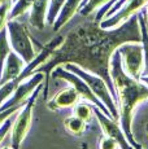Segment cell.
Returning a JSON list of instances; mask_svg holds the SVG:
<instances>
[{
  "label": "cell",
  "instance_id": "obj_24",
  "mask_svg": "<svg viewBox=\"0 0 148 149\" xmlns=\"http://www.w3.org/2000/svg\"><path fill=\"white\" fill-rule=\"evenodd\" d=\"M12 5H13V1H8V3H4L3 5H0V30L7 26Z\"/></svg>",
  "mask_w": 148,
  "mask_h": 149
},
{
  "label": "cell",
  "instance_id": "obj_23",
  "mask_svg": "<svg viewBox=\"0 0 148 149\" xmlns=\"http://www.w3.org/2000/svg\"><path fill=\"white\" fill-rule=\"evenodd\" d=\"M18 83L20 82L17 81V79H12V81L5 82L4 84L0 86V105L4 104V102L13 95V92L16 91Z\"/></svg>",
  "mask_w": 148,
  "mask_h": 149
},
{
  "label": "cell",
  "instance_id": "obj_26",
  "mask_svg": "<svg viewBox=\"0 0 148 149\" xmlns=\"http://www.w3.org/2000/svg\"><path fill=\"white\" fill-rule=\"evenodd\" d=\"M12 125H13V119H12V117H10V118H8L7 121L0 126V144L4 141V139L7 137V135L10 132V130H12Z\"/></svg>",
  "mask_w": 148,
  "mask_h": 149
},
{
  "label": "cell",
  "instance_id": "obj_15",
  "mask_svg": "<svg viewBox=\"0 0 148 149\" xmlns=\"http://www.w3.org/2000/svg\"><path fill=\"white\" fill-rule=\"evenodd\" d=\"M83 0H66L65 4L62 5L61 10H60L57 18H56L53 26V31H59L61 27H64L68 22L74 17V14L79 10Z\"/></svg>",
  "mask_w": 148,
  "mask_h": 149
},
{
  "label": "cell",
  "instance_id": "obj_32",
  "mask_svg": "<svg viewBox=\"0 0 148 149\" xmlns=\"http://www.w3.org/2000/svg\"><path fill=\"white\" fill-rule=\"evenodd\" d=\"M146 132H147V135H148V123L146 125Z\"/></svg>",
  "mask_w": 148,
  "mask_h": 149
},
{
  "label": "cell",
  "instance_id": "obj_4",
  "mask_svg": "<svg viewBox=\"0 0 148 149\" xmlns=\"http://www.w3.org/2000/svg\"><path fill=\"white\" fill-rule=\"evenodd\" d=\"M7 30L12 51H15L26 64L33 61L36 56V51L27 27L16 19H8Z\"/></svg>",
  "mask_w": 148,
  "mask_h": 149
},
{
  "label": "cell",
  "instance_id": "obj_19",
  "mask_svg": "<svg viewBox=\"0 0 148 149\" xmlns=\"http://www.w3.org/2000/svg\"><path fill=\"white\" fill-rule=\"evenodd\" d=\"M73 116L78 117V118L89 123L94 116V105L87 101H78L73 107Z\"/></svg>",
  "mask_w": 148,
  "mask_h": 149
},
{
  "label": "cell",
  "instance_id": "obj_22",
  "mask_svg": "<svg viewBox=\"0 0 148 149\" xmlns=\"http://www.w3.org/2000/svg\"><path fill=\"white\" fill-rule=\"evenodd\" d=\"M66 0H50V5H48V12H47V18L45 22L48 25H53L57 18L60 10H61L62 5L65 4Z\"/></svg>",
  "mask_w": 148,
  "mask_h": 149
},
{
  "label": "cell",
  "instance_id": "obj_10",
  "mask_svg": "<svg viewBox=\"0 0 148 149\" xmlns=\"http://www.w3.org/2000/svg\"><path fill=\"white\" fill-rule=\"evenodd\" d=\"M94 116L98 119L99 125H100L101 130H103V134L112 137L113 140H116L119 145V149H134L133 145L129 143V140L126 139L124 130H122L121 125H119L117 119L108 117L98 107H94Z\"/></svg>",
  "mask_w": 148,
  "mask_h": 149
},
{
  "label": "cell",
  "instance_id": "obj_30",
  "mask_svg": "<svg viewBox=\"0 0 148 149\" xmlns=\"http://www.w3.org/2000/svg\"><path fill=\"white\" fill-rule=\"evenodd\" d=\"M81 149H89V145H87V143H82V144H81Z\"/></svg>",
  "mask_w": 148,
  "mask_h": 149
},
{
  "label": "cell",
  "instance_id": "obj_11",
  "mask_svg": "<svg viewBox=\"0 0 148 149\" xmlns=\"http://www.w3.org/2000/svg\"><path fill=\"white\" fill-rule=\"evenodd\" d=\"M148 5V0H127L124 5L108 18H104L99 22L101 29H116L126 22L131 16L136 14L139 10L146 8Z\"/></svg>",
  "mask_w": 148,
  "mask_h": 149
},
{
  "label": "cell",
  "instance_id": "obj_28",
  "mask_svg": "<svg viewBox=\"0 0 148 149\" xmlns=\"http://www.w3.org/2000/svg\"><path fill=\"white\" fill-rule=\"evenodd\" d=\"M139 81H140L142 83H143V84H146L147 87H148V75H142Z\"/></svg>",
  "mask_w": 148,
  "mask_h": 149
},
{
  "label": "cell",
  "instance_id": "obj_2",
  "mask_svg": "<svg viewBox=\"0 0 148 149\" xmlns=\"http://www.w3.org/2000/svg\"><path fill=\"white\" fill-rule=\"evenodd\" d=\"M110 79L117 100L118 122L125 136L134 149H144L133 135V117L136 107L148 100V87L124 71L118 49L113 52L110 58Z\"/></svg>",
  "mask_w": 148,
  "mask_h": 149
},
{
  "label": "cell",
  "instance_id": "obj_1",
  "mask_svg": "<svg viewBox=\"0 0 148 149\" xmlns=\"http://www.w3.org/2000/svg\"><path fill=\"white\" fill-rule=\"evenodd\" d=\"M140 27L138 14L116 29H101L98 22L79 25L70 31L62 45L52 54L47 64L36 71L44 73V100L48 96V86L52 70L65 64H75L79 68L101 77L107 82L116 99V92L110 79V58L116 49L126 42H140ZM117 102V100H116Z\"/></svg>",
  "mask_w": 148,
  "mask_h": 149
},
{
  "label": "cell",
  "instance_id": "obj_14",
  "mask_svg": "<svg viewBox=\"0 0 148 149\" xmlns=\"http://www.w3.org/2000/svg\"><path fill=\"white\" fill-rule=\"evenodd\" d=\"M48 5H50V0H34L33 5L30 8L29 16V22L33 27L39 29V30L44 29Z\"/></svg>",
  "mask_w": 148,
  "mask_h": 149
},
{
  "label": "cell",
  "instance_id": "obj_33",
  "mask_svg": "<svg viewBox=\"0 0 148 149\" xmlns=\"http://www.w3.org/2000/svg\"><path fill=\"white\" fill-rule=\"evenodd\" d=\"M3 149H12V148H8V147H4V148H3Z\"/></svg>",
  "mask_w": 148,
  "mask_h": 149
},
{
  "label": "cell",
  "instance_id": "obj_34",
  "mask_svg": "<svg viewBox=\"0 0 148 149\" xmlns=\"http://www.w3.org/2000/svg\"><path fill=\"white\" fill-rule=\"evenodd\" d=\"M15 1H16V0H13V3H15Z\"/></svg>",
  "mask_w": 148,
  "mask_h": 149
},
{
  "label": "cell",
  "instance_id": "obj_8",
  "mask_svg": "<svg viewBox=\"0 0 148 149\" xmlns=\"http://www.w3.org/2000/svg\"><path fill=\"white\" fill-rule=\"evenodd\" d=\"M44 73L42 71H36L35 74L30 77L29 81H22L18 83L16 91L13 92V95L4 102V104L0 105V111L5 110L8 108L17 107V105H24L26 104V101L29 100V97L33 95V92L35 91V88L39 84H43L44 83Z\"/></svg>",
  "mask_w": 148,
  "mask_h": 149
},
{
  "label": "cell",
  "instance_id": "obj_13",
  "mask_svg": "<svg viewBox=\"0 0 148 149\" xmlns=\"http://www.w3.org/2000/svg\"><path fill=\"white\" fill-rule=\"evenodd\" d=\"M79 100H81V97H79L78 92H77L73 87H69V88H65V90L60 91L59 93H56V95L47 102V107L50 110L73 108Z\"/></svg>",
  "mask_w": 148,
  "mask_h": 149
},
{
  "label": "cell",
  "instance_id": "obj_5",
  "mask_svg": "<svg viewBox=\"0 0 148 149\" xmlns=\"http://www.w3.org/2000/svg\"><path fill=\"white\" fill-rule=\"evenodd\" d=\"M42 87H43V84H39L35 88V91L29 97L26 104L20 109L18 116L15 119V122H13L12 130H10V134H12V149H20L22 141L25 140L27 132H29L31 121H33V109H34V105H35V101L38 99Z\"/></svg>",
  "mask_w": 148,
  "mask_h": 149
},
{
  "label": "cell",
  "instance_id": "obj_9",
  "mask_svg": "<svg viewBox=\"0 0 148 149\" xmlns=\"http://www.w3.org/2000/svg\"><path fill=\"white\" fill-rule=\"evenodd\" d=\"M64 40H65V36L57 35V36H55L51 42H48L44 47H42L40 52L36 53V56L34 57L33 61H30L29 64L25 65L24 70H22V73L20 74V77L17 78V81L22 82V81H25V79L30 78L33 74H35L39 68L43 66L44 64H47V61L52 57V54L62 45Z\"/></svg>",
  "mask_w": 148,
  "mask_h": 149
},
{
  "label": "cell",
  "instance_id": "obj_29",
  "mask_svg": "<svg viewBox=\"0 0 148 149\" xmlns=\"http://www.w3.org/2000/svg\"><path fill=\"white\" fill-rule=\"evenodd\" d=\"M144 14H146V22H147V29H148V7L147 9H144Z\"/></svg>",
  "mask_w": 148,
  "mask_h": 149
},
{
  "label": "cell",
  "instance_id": "obj_12",
  "mask_svg": "<svg viewBox=\"0 0 148 149\" xmlns=\"http://www.w3.org/2000/svg\"><path fill=\"white\" fill-rule=\"evenodd\" d=\"M26 62L17 54L15 51H10V53L8 54L7 60H5L4 69L1 73V78H0V86L4 84L5 82H9L12 79H17L20 77V74L22 73Z\"/></svg>",
  "mask_w": 148,
  "mask_h": 149
},
{
  "label": "cell",
  "instance_id": "obj_27",
  "mask_svg": "<svg viewBox=\"0 0 148 149\" xmlns=\"http://www.w3.org/2000/svg\"><path fill=\"white\" fill-rule=\"evenodd\" d=\"M25 105V104H24ZM24 105H17V107H12V108H8V109H5V110H3V111H0V126L3 125L5 121H7L8 118H10V117L13 116V114L16 113L17 110H20Z\"/></svg>",
  "mask_w": 148,
  "mask_h": 149
},
{
  "label": "cell",
  "instance_id": "obj_31",
  "mask_svg": "<svg viewBox=\"0 0 148 149\" xmlns=\"http://www.w3.org/2000/svg\"><path fill=\"white\" fill-rule=\"evenodd\" d=\"M8 1H13V0H0V5H3L4 3H8Z\"/></svg>",
  "mask_w": 148,
  "mask_h": 149
},
{
  "label": "cell",
  "instance_id": "obj_16",
  "mask_svg": "<svg viewBox=\"0 0 148 149\" xmlns=\"http://www.w3.org/2000/svg\"><path fill=\"white\" fill-rule=\"evenodd\" d=\"M138 21L139 27H140V38H142V47H143V57H144V68L142 75H148V29L146 22V14H144V8L139 10L138 13Z\"/></svg>",
  "mask_w": 148,
  "mask_h": 149
},
{
  "label": "cell",
  "instance_id": "obj_21",
  "mask_svg": "<svg viewBox=\"0 0 148 149\" xmlns=\"http://www.w3.org/2000/svg\"><path fill=\"white\" fill-rule=\"evenodd\" d=\"M33 3H34V0H16L13 3L12 8H10L9 19H15L17 17L22 16L24 13H26L27 10H30Z\"/></svg>",
  "mask_w": 148,
  "mask_h": 149
},
{
  "label": "cell",
  "instance_id": "obj_3",
  "mask_svg": "<svg viewBox=\"0 0 148 149\" xmlns=\"http://www.w3.org/2000/svg\"><path fill=\"white\" fill-rule=\"evenodd\" d=\"M64 68L66 70L72 71V73L77 74L79 78H82L84 82L87 83V86L91 88V91L94 92V95L98 97L101 102L105 105V108L109 110L110 116H112L113 119H117L118 121V108H117V102H116V99L113 96V93L110 92L109 87H108L107 82L104 81L101 77L96 75V74H92L90 71L84 70V69L79 68L78 65L75 64H65Z\"/></svg>",
  "mask_w": 148,
  "mask_h": 149
},
{
  "label": "cell",
  "instance_id": "obj_17",
  "mask_svg": "<svg viewBox=\"0 0 148 149\" xmlns=\"http://www.w3.org/2000/svg\"><path fill=\"white\" fill-rule=\"evenodd\" d=\"M64 127L66 128V131L69 134H72L74 136H81L84 134L87 128V122H84L83 119L78 118L75 116H70L68 118L64 119Z\"/></svg>",
  "mask_w": 148,
  "mask_h": 149
},
{
  "label": "cell",
  "instance_id": "obj_6",
  "mask_svg": "<svg viewBox=\"0 0 148 149\" xmlns=\"http://www.w3.org/2000/svg\"><path fill=\"white\" fill-rule=\"evenodd\" d=\"M121 54L122 69L129 77L139 81L143 74L144 57L140 42H126L117 48Z\"/></svg>",
  "mask_w": 148,
  "mask_h": 149
},
{
  "label": "cell",
  "instance_id": "obj_18",
  "mask_svg": "<svg viewBox=\"0 0 148 149\" xmlns=\"http://www.w3.org/2000/svg\"><path fill=\"white\" fill-rule=\"evenodd\" d=\"M12 48L9 44V39H8V30L7 26L0 30V78H1V73L4 69L5 60H7L8 54L10 53Z\"/></svg>",
  "mask_w": 148,
  "mask_h": 149
},
{
  "label": "cell",
  "instance_id": "obj_7",
  "mask_svg": "<svg viewBox=\"0 0 148 149\" xmlns=\"http://www.w3.org/2000/svg\"><path fill=\"white\" fill-rule=\"evenodd\" d=\"M51 77H52V78L62 79V81L68 82L74 88V90L78 92V95H79V97H81V100H84V101L90 102V104H92L94 107H98L104 114H107L108 117H110V118H112L109 110L105 108V105L95 95H94V92L91 91V88L89 87V86H87V83L84 82L82 78H79L77 74H74V73H72V71L66 70L65 68H61V65H60V66H56L52 70V73H51Z\"/></svg>",
  "mask_w": 148,
  "mask_h": 149
},
{
  "label": "cell",
  "instance_id": "obj_25",
  "mask_svg": "<svg viewBox=\"0 0 148 149\" xmlns=\"http://www.w3.org/2000/svg\"><path fill=\"white\" fill-rule=\"evenodd\" d=\"M99 149H119V145L112 137L103 135L99 140Z\"/></svg>",
  "mask_w": 148,
  "mask_h": 149
},
{
  "label": "cell",
  "instance_id": "obj_20",
  "mask_svg": "<svg viewBox=\"0 0 148 149\" xmlns=\"http://www.w3.org/2000/svg\"><path fill=\"white\" fill-rule=\"evenodd\" d=\"M109 1L110 0H83L78 13L83 17H89L90 14H92L98 9H100L101 7H104Z\"/></svg>",
  "mask_w": 148,
  "mask_h": 149
}]
</instances>
